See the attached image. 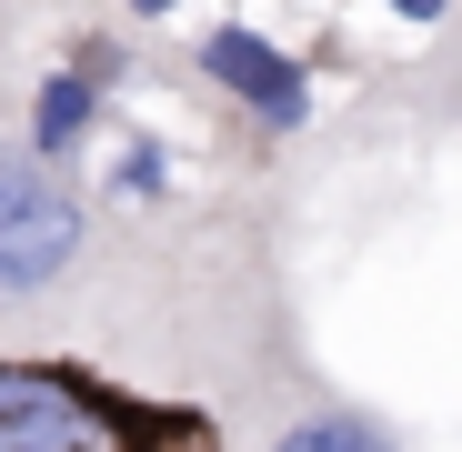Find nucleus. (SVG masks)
<instances>
[{
    "label": "nucleus",
    "mask_w": 462,
    "mask_h": 452,
    "mask_svg": "<svg viewBox=\"0 0 462 452\" xmlns=\"http://www.w3.org/2000/svg\"><path fill=\"white\" fill-rule=\"evenodd\" d=\"M111 11H121V21L141 31V21H171V11H181V0H111Z\"/></svg>",
    "instance_id": "obj_5"
},
{
    "label": "nucleus",
    "mask_w": 462,
    "mask_h": 452,
    "mask_svg": "<svg viewBox=\"0 0 462 452\" xmlns=\"http://www.w3.org/2000/svg\"><path fill=\"white\" fill-rule=\"evenodd\" d=\"M191 81H201L231 121H242V131H262V141L312 131V111H322L312 70H301L272 31H252V21H211V31L191 41Z\"/></svg>",
    "instance_id": "obj_4"
},
{
    "label": "nucleus",
    "mask_w": 462,
    "mask_h": 452,
    "mask_svg": "<svg viewBox=\"0 0 462 452\" xmlns=\"http://www.w3.org/2000/svg\"><path fill=\"white\" fill-rule=\"evenodd\" d=\"M0 41H11V0H0Z\"/></svg>",
    "instance_id": "obj_7"
},
{
    "label": "nucleus",
    "mask_w": 462,
    "mask_h": 452,
    "mask_svg": "<svg viewBox=\"0 0 462 452\" xmlns=\"http://www.w3.org/2000/svg\"><path fill=\"white\" fill-rule=\"evenodd\" d=\"M0 452H211V422L91 362L0 352Z\"/></svg>",
    "instance_id": "obj_2"
},
{
    "label": "nucleus",
    "mask_w": 462,
    "mask_h": 452,
    "mask_svg": "<svg viewBox=\"0 0 462 452\" xmlns=\"http://www.w3.org/2000/svg\"><path fill=\"white\" fill-rule=\"evenodd\" d=\"M382 11H402V21H442L452 0H382Z\"/></svg>",
    "instance_id": "obj_6"
},
{
    "label": "nucleus",
    "mask_w": 462,
    "mask_h": 452,
    "mask_svg": "<svg viewBox=\"0 0 462 452\" xmlns=\"http://www.w3.org/2000/svg\"><path fill=\"white\" fill-rule=\"evenodd\" d=\"M121 91H131V41L121 31H70L60 60H41L21 81V141L41 151L51 171H91Z\"/></svg>",
    "instance_id": "obj_3"
},
{
    "label": "nucleus",
    "mask_w": 462,
    "mask_h": 452,
    "mask_svg": "<svg viewBox=\"0 0 462 452\" xmlns=\"http://www.w3.org/2000/svg\"><path fill=\"white\" fill-rule=\"evenodd\" d=\"M151 221L111 211L91 171H51L21 141V81H11L0 91V352L111 372L141 301Z\"/></svg>",
    "instance_id": "obj_1"
}]
</instances>
